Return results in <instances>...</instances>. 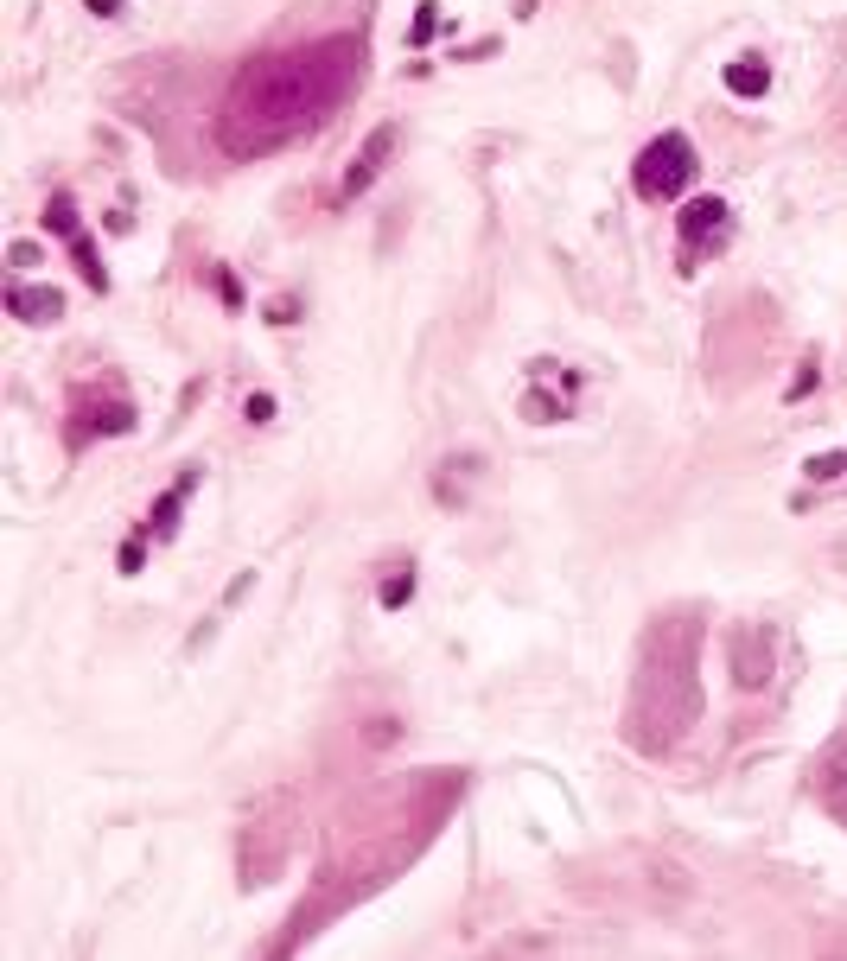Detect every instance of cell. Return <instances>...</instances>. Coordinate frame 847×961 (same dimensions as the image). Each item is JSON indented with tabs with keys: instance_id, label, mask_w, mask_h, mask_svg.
<instances>
[{
	"instance_id": "ac0fdd59",
	"label": "cell",
	"mask_w": 847,
	"mask_h": 961,
	"mask_svg": "<svg viewBox=\"0 0 847 961\" xmlns=\"http://www.w3.org/2000/svg\"><path fill=\"white\" fill-rule=\"evenodd\" d=\"M211 281H217V300L230 306V312H242V287H236V274H230V268H211Z\"/></svg>"
},
{
	"instance_id": "7a4b0ae2",
	"label": "cell",
	"mask_w": 847,
	"mask_h": 961,
	"mask_svg": "<svg viewBox=\"0 0 847 961\" xmlns=\"http://www.w3.org/2000/svg\"><path fill=\"white\" fill-rule=\"evenodd\" d=\"M695 147H688V134H656V141L637 153V172H631V185H637V198H650V204H669V198H682L688 179H695Z\"/></svg>"
},
{
	"instance_id": "277c9868",
	"label": "cell",
	"mask_w": 847,
	"mask_h": 961,
	"mask_svg": "<svg viewBox=\"0 0 847 961\" xmlns=\"http://www.w3.org/2000/svg\"><path fill=\"white\" fill-rule=\"evenodd\" d=\"M198 484H204V471H198V465H185V471H179V484L153 497V510H147V522H141V535H147V541H172V535H179V510H185V497H192Z\"/></svg>"
},
{
	"instance_id": "30bf717a",
	"label": "cell",
	"mask_w": 847,
	"mask_h": 961,
	"mask_svg": "<svg viewBox=\"0 0 847 961\" xmlns=\"http://www.w3.org/2000/svg\"><path fill=\"white\" fill-rule=\"evenodd\" d=\"M39 217H45V236H64V242L83 236V230H77V198H71V191H51Z\"/></svg>"
},
{
	"instance_id": "3957f363",
	"label": "cell",
	"mask_w": 847,
	"mask_h": 961,
	"mask_svg": "<svg viewBox=\"0 0 847 961\" xmlns=\"http://www.w3.org/2000/svg\"><path fill=\"white\" fill-rule=\"evenodd\" d=\"M676 223H682V274H695L701 268V242L726 236V198H688Z\"/></svg>"
},
{
	"instance_id": "7c38bea8",
	"label": "cell",
	"mask_w": 847,
	"mask_h": 961,
	"mask_svg": "<svg viewBox=\"0 0 847 961\" xmlns=\"http://www.w3.org/2000/svg\"><path fill=\"white\" fill-rule=\"evenodd\" d=\"M414 586H421V580H414V567H395L389 580L376 586V605H383V611H402V605L414 599Z\"/></svg>"
},
{
	"instance_id": "ba28073f",
	"label": "cell",
	"mask_w": 847,
	"mask_h": 961,
	"mask_svg": "<svg viewBox=\"0 0 847 961\" xmlns=\"http://www.w3.org/2000/svg\"><path fill=\"white\" fill-rule=\"evenodd\" d=\"M758 643H765V631H739V637H733V675H739V688H758V681H765V662H771V656H758Z\"/></svg>"
},
{
	"instance_id": "7402d4cb",
	"label": "cell",
	"mask_w": 847,
	"mask_h": 961,
	"mask_svg": "<svg viewBox=\"0 0 847 961\" xmlns=\"http://www.w3.org/2000/svg\"><path fill=\"white\" fill-rule=\"evenodd\" d=\"M83 7H90L96 20H121V0H83Z\"/></svg>"
},
{
	"instance_id": "44dd1931",
	"label": "cell",
	"mask_w": 847,
	"mask_h": 961,
	"mask_svg": "<svg viewBox=\"0 0 847 961\" xmlns=\"http://www.w3.org/2000/svg\"><path fill=\"white\" fill-rule=\"evenodd\" d=\"M293 319H300V300H293V293H281V300L268 306V325H293Z\"/></svg>"
},
{
	"instance_id": "9c48e42d",
	"label": "cell",
	"mask_w": 847,
	"mask_h": 961,
	"mask_svg": "<svg viewBox=\"0 0 847 961\" xmlns=\"http://www.w3.org/2000/svg\"><path fill=\"white\" fill-rule=\"evenodd\" d=\"M90 421H83L71 440H90V433H134V408L128 401H109V408H83Z\"/></svg>"
},
{
	"instance_id": "5b68a950",
	"label": "cell",
	"mask_w": 847,
	"mask_h": 961,
	"mask_svg": "<svg viewBox=\"0 0 847 961\" xmlns=\"http://www.w3.org/2000/svg\"><path fill=\"white\" fill-rule=\"evenodd\" d=\"M395 141H402V128H395V121H383V128L370 134V141H363V153L351 160V172H344V198H363V191L376 185V172L389 166V153H395Z\"/></svg>"
},
{
	"instance_id": "ffe728a7",
	"label": "cell",
	"mask_w": 847,
	"mask_h": 961,
	"mask_svg": "<svg viewBox=\"0 0 847 961\" xmlns=\"http://www.w3.org/2000/svg\"><path fill=\"white\" fill-rule=\"evenodd\" d=\"M7 261H13V268H39V261H45V249H39V242H13V249H7Z\"/></svg>"
},
{
	"instance_id": "9a60e30c",
	"label": "cell",
	"mask_w": 847,
	"mask_h": 961,
	"mask_svg": "<svg viewBox=\"0 0 847 961\" xmlns=\"http://www.w3.org/2000/svg\"><path fill=\"white\" fill-rule=\"evenodd\" d=\"M440 32V13H434V0H421V13H414V26H408V45H427Z\"/></svg>"
},
{
	"instance_id": "d6986e66",
	"label": "cell",
	"mask_w": 847,
	"mask_h": 961,
	"mask_svg": "<svg viewBox=\"0 0 847 961\" xmlns=\"http://www.w3.org/2000/svg\"><path fill=\"white\" fill-rule=\"evenodd\" d=\"M816 382H822V370H816V363H803V370L790 376V389H784V395H790V401H803L809 389H816Z\"/></svg>"
},
{
	"instance_id": "52a82bcc",
	"label": "cell",
	"mask_w": 847,
	"mask_h": 961,
	"mask_svg": "<svg viewBox=\"0 0 847 961\" xmlns=\"http://www.w3.org/2000/svg\"><path fill=\"white\" fill-rule=\"evenodd\" d=\"M726 90H733L739 102H758L771 90V64L765 58H733V64H726Z\"/></svg>"
},
{
	"instance_id": "6da1fadb",
	"label": "cell",
	"mask_w": 847,
	"mask_h": 961,
	"mask_svg": "<svg viewBox=\"0 0 847 961\" xmlns=\"http://www.w3.org/2000/svg\"><path fill=\"white\" fill-rule=\"evenodd\" d=\"M351 83H363V45L357 39H325L313 51H287V58H255L230 90L223 115V147L230 153H262L313 128L332 115Z\"/></svg>"
},
{
	"instance_id": "5bb4252c",
	"label": "cell",
	"mask_w": 847,
	"mask_h": 961,
	"mask_svg": "<svg viewBox=\"0 0 847 961\" xmlns=\"http://www.w3.org/2000/svg\"><path fill=\"white\" fill-rule=\"evenodd\" d=\"M803 471H809L816 484H828V478H841V471H847V452H816V459H809Z\"/></svg>"
},
{
	"instance_id": "4fadbf2b",
	"label": "cell",
	"mask_w": 847,
	"mask_h": 961,
	"mask_svg": "<svg viewBox=\"0 0 847 961\" xmlns=\"http://www.w3.org/2000/svg\"><path fill=\"white\" fill-rule=\"evenodd\" d=\"M561 414H567V401H561V395H548V389H529V395H523V421L548 427V421H561Z\"/></svg>"
},
{
	"instance_id": "e0dca14e",
	"label": "cell",
	"mask_w": 847,
	"mask_h": 961,
	"mask_svg": "<svg viewBox=\"0 0 847 961\" xmlns=\"http://www.w3.org/2000/svg\"><path fill=\"white\" fill-rule=\"evenodd\" d=\"M115 561H121V573H141V567H147V535H128Z\"/></svg>"
},
{
	"instance_id": "2e32d148",
	"label": "cell",
	"mask_w": 847,
	"mask_h": 961,
	"mask_svg": "<svg viewBox=\"0 0 847 961\" xmlns=\"http://www.w3.org/2000/svg\"><path fill=\"white\" fill-rule=\"evenodd\" d=\"M242 421H249V427H268V421H274V395L255 389L249 401H242Z\"/></svg>"
},
{
	"instance_id": "8992f818",
	"label": "cell",
	"mask_w": 847,
	"mask_h": 961,
	"mask_svg": "<svg viewBox=\"0 0 847 961\" xmlns=\"http://www.w3.org/2000/svg\"><path fill=\"white\" fill-rule=\"evenodd\" d=\"M7 306L20 325H58L64 319V293L58 287H7Z\"/></svg>"
},
{
	"instance_id": "8fae6325",
	"label": "cell",
	"mask_w": 847,
	"mask_h": 961,
	"mask_svg": "<svg viewBox=\"0 0 847 961\" xmlns=\"http://www.w3.org/2000/svg\"><path fill=\"white\" fill-rule=\"evenodd\" d=\"M71 261H77V274H83L96 293H109V268H102V255H96L90 236H71Z\"/></svg>"
}]
</instances>
